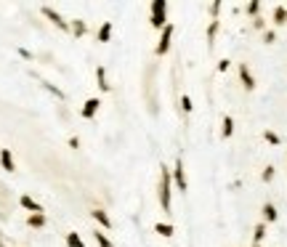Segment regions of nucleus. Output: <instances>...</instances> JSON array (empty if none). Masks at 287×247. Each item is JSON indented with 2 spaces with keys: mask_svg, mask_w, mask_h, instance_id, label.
<instances>
[{
  "mask_svg": "<svg viewBox=\"0 0 287 247\" xmlns=\"http://www.w3.org/2000/svg\"><path fill=\"white\" fill-rule=\"evenodd\" d=\"M67 242H69L72 247H83V242H80V237H77V234H69V237H67Z\"/></svg>",
  "mask_w": 287,
  "mask_h": 247,
  "instance_id": "obj_13",
  "label": "nucleus"
},
{
  "mask_svg": "<svg viewBox=\"0 0 287 247\" xmlns=\"http://www.w3.org/2000/svg\"><path fill=\"white\" fill-rule=\"evenodd\" d=\"M176 181H178V189L184 192V189H186V178H184V167H181V162L176 165Z\"/></svg>",
  "mask_w": 287,
  "mask_h": 247,
  "instance_id": "obj_5",
  "label": "nucleus"
},
{
  "mask_svg": "<svg viewBox=\"0 0 287 247\" xmlns=\"http://www.w3.org/2000/svg\"><path fill=\"white\" fill-rule=\"evenodd\" d=\"M170 35H173V27H165V32H162V40H160V53H165L168 50V40H170Z\"/></svg>",
  "mask_w": 287,
  "mask_h": 247,
  "instance_id": "obj_4",
  "label": "nucleus"
},
{
  "mask_svg": "<svg viewBox=\"0 0 287 247\" xmlns=\"http://www.w3.org/2000/svg\"><path fill=\"white\" fill-rule=\"evenodd\" d=\"M96 109H99V101H96V99H91V101L85 104V112H83V115H85V117H91Z\"/></svg>",
  "mask_w": 287,
  "mask_h": 247,
  "instance_id": "obj_7",
  "label": "nucleus"
},
{
  "mask_svg": "<svg viewBox=\"0 0 287 247\" xmlns=\"http://www.w3.org/2000/svg\"><path fill=\"white\" fill-rule=\"evenodd\" d=\"M266 141H271V144H279V138L274 136V133H266Z\"/></svg>",
  "mask_w": 287,
  "mask_h": 247,
  "instance_id": "obj_20",
  "label": "nucleus"
},
{
  "mask_svg": "<svg viewBox=\"0 0 287 247\" xmlns=\"http://www.w3.org/2000/svg\"><path fill=\"white\" fill-rule=\"evenodd\" d=\"M3 165H5V170H14V162H11V154H8V151H3Z\"/></svg>",
  "mask_w": 287,
  "mask_h": 247,
  "instance_id": "obj_14",
  "label": "nucleus"
},
{
  "mask_svg": "<svg viewBox=\"0 0 287 247\" xmlns=\"http://www.w3.org/2000/svg\"><path fill=\"white\" fill-rule=\"evenodd\" d=\"M160 199H162V207H170V178H168V170H162V192H160Z\"/></svg>",
  "mask_w": 287,
  "mask_h": 247,
  "instance_id": "obj_1",
  "label": "nucleus"
},
{
  "mask_svg": "<svg viewBox=\"0 0 287 247\" xmlns=\"http://www.w3.org/2000/svg\"><path fill=\"white\" fill-rule=\"evenodd\" d=\"M181 106H184L186 112H191V99H189V96H184V99H181Z\"/></svg>",
  "mask_w": 287,
  "mask_h": 247,
  "instance_id": "obj_18",
  "label": "nucleus"
},
{
  "mask_svg": "<svg viewBox=\"0 0 287 247\" xmlns=\"http://www.w3.org/2000/svg\"><path fill=\"white\" fill-rule=\"evenodd\" d=\"M232 133H234V120H232V117H226V120H223V136H232Z\"/></svg>",
  "mask_w": 287,
  "mask_h": 247,
  "instance_id": "obj_6",
  "label": "nucleus"
},
{
  "mask_svg": "<svg viewBox=\"0 0 287 247\" xmlns=\"http://www.w3.org/2000/svg\"><path fill=\"white\" fill-rule=\"evenodd\" d=\"M263 237H266V229H263V226H258V229H255V245L261 242Z\"/></svg>",
  "mask_w": 287,
  "mask_h": 247,
  "instance_id": "obj_15",
  "label": "nucleus"
},
{
  "mask_svg": "<svg viewBox=\"0 0 287 247\" xmlns=\"http://www.w3.org/2000/svg\"><path fill=\"white\" fill-rule=\"evenodd\" d=\"M263 215H266V221H277V210H274V205L263 207Z\"/></svg>",
  "mask_w": 287,
  "mask_h": 247,
  "instance_id": "obj_8",
  "label": "nucleus"
},
{
  "mask_svg": "<svg viewBox=\"0 0 287 247\" xmlns=\"http://www.w3.org/2000/svg\"><path fill=\"white\" fill-rule=\"evenodd\" d=\"M46 16H51V19H53V21H56V24H59V27H64V21H61L59 16L53 14V11H48V8H46Z\"/></svg>",
  "mask_w": 287,
  "mask_h": 247,
  "instance_id": "obj_17",
  "label": "nucleus"
},
{
  "mask_svg": "<svg viewBox=\"0 0 287 247\" xmlns=\"http://www.w3.org/2000/svg\"><path fill=\"white\" fill-rule=\"evenodd\" d=\"M21 205H24V207H30V210H37V213H40V207H37V202H32L30 197H21Z\"/></svg>",
  "mask_w": 287,
  "mask_h": 247,
  "instance_id": "obj_11",
  "label": "nucleus"
},
{
  "mask_svg": "<svg viewBox=\"0 0 287 247\" xmlns=\"http://www.w3.org/2000/svg\"><path fill=\"white\" fill-rule=\"evenodd\" d=\"M30 223H32V226H40V223H43V218H40V215H35V218H30Z\"/></svg>",
  "mask_w": 287,
  "mask_h": 247,
  "instance_id": "obj_19",
  "label": "nucleus"
},
{
  "mask_svg": "<svg viewBox=\"0 0 287 247\" xmlns=\"http://www.w3.org/2000/svg\"><path fill=\"white\" fill-rule=\"evenodd\" d=\"M157 234H162V237H170V234H173V226H165V223H157Z\"/></svg>",
  "mask_w": 287,
  "mask_h": 247,
  "instance_id": "obj_9",
  "label": "nucleus"
},
{
  "mask_svg": "<svg viewBox=\"0 0 287 247\" xmlns=\"http://www.w3.org/2000/svg\"><path fill=\"white\" fill-rule=\"evenodd\" d=\"M96 242H99L101 247H112V242H109L106 237H101V234H96Z\"/></svg>",
  "mask_w": 287,
  "mask_h": 247,
  "instance_id": "obj_16",
  "label": "nucleus"
},
{
  "mask_svg": "<svg viewBox=\"0 0 287 247\" xmlns=\"http://www.w3.org/2000/svg\"><path fill=\"white\" fill-rule=\"evenodd\" d=\"M152 11H154V16H152V24H154V27H162V21H165V3H162V0H157V3L152 5Z\"/></svg>",
  "mask_w": 287,
  "mask_h": 247,
  "instance_id": "obj_2",
  "label": "nucleus"
},
{
  "mask_svg": "<svg viewBox=\"0 0 287 247\" xmlns=\"http://www.w3.org/2000/svg\"><path fill=\"white\" fill-rule=\"evenodd\" d=\"M255 247H258V245H255Z\"/></svg>",
  "mask_w": 287,
  "mask_h": 247,
  "instance_id": "obj_21",
  "label": "nucleus"
},
{
  "mask_svg": "<svg viewBox=\"0 0 287 247\" xmlns=\"http://www.w3.org/2000/svg\"><path fill=\"white\" fill-rule=\"evenodd\" d=\"M274 19H277L279 24H282V21L287 19V11H285V8H277V11H274Z\"/></svg>",
  "mask_w": 287,
  "mask_h": 247,
  "instance_id": "obj_12",
  "label": "nucleus"
},
{
  "mask_svg": "<svg viewBox=\"0 0 287 247\" xmlns=\"http://www.w3.org/2000/svg\"><path fill=\"white\" fill-rule=\"evenodd\" d=\"M93 218H96V221L101 223V226H109V218H106V215H104V213H101V210H96V213H93Z\"/></svg>",
  "mask_w": 287,
  "mask_h": 247,
  "instance_id": "obj_10",
  "label": "nucleus"
},
{
  "mask_svg": "<svg viewBox=\"0 0 287 247\" xmlns=\"http://www.w3.org/2000/svg\"><path fill=\"white\" fill-rule=\"evenodd\" d=\"M239 75H242V80H245V88H247V91H253V88H255V80L250 77L247 66H239Z\"/></svg>",
  "mask_w": 287,
  "mask_h": 247,
  "instance_id": "obj_3",
  "label": "nucleus"
}]
</instances>
